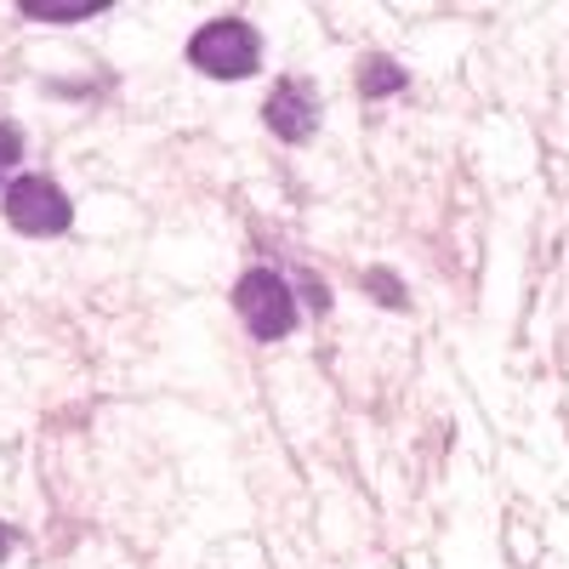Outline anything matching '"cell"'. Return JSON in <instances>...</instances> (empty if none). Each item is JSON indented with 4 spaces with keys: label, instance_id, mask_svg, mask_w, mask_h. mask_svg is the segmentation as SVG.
I'll list each match as a JSON object with an SVG mask.
<instances>
[{
    "label": "cell",
    "instance_id": "obj_2",
    "mask_svg": "<svg viewBox=\"0 0 569 569\" xmlns=\"http://www.w3.org/2000/svg\"><path fill=\"white\" fill-rule=\"evenodd\" d=\"M233 308H240L251 337H262V342L291 337V325H297V297L284 291V279L268 273V268H251L240 284H233Z\"/></svg>",
    "mask_w": 569,
    "mask_h": 569
},
{
    "label": "cell",
    "instance_id": "obj_1",
    "mask_svg": "<svg viewBox=\"0 0 569 569\" xmlns=\"http://www.w3.org/2000/svg\"><path fill=\"white\" fill-rule=\"evenodd\" d=\"M188 58H194L206 74H217V80H246L257 69V58H262V46H257L251 23L217 18V23H206L194 40H188Z\"/></svg>",
    "mask_w": 569,
    "mask_h": 569
},
{
    "label": "cell",
    "instance_id": "obj_5",
    "mask_svg": "<svg viewBox=\"0 0 569 569\" xmlns=\"http://www.w3.org/2000/svg\"><path fill=\"white\" fill-rule=\"evenodd\" d=\"M399 86H405V69L399 63L365 58V69H359V91H365V98H382V91H399Z\"/></svg>",
    "mask_w": 569,
    "mask_h": 569
},
{
    "label": "cell",
    "instance_id": "obj_4",
    "mask_svg": "<svg viewBox=\"0 0 569 569\" xmlns=\"http://www.w3.org/2000/svg\"><path fill=\"white\" fill-rule=\"evenodd\" d=\"M262 120L273 126V137H284V142H302V137L319 126V98H313V86H302V80H284V86H273V98L262 103Z\"/></svg>",
    "mask_w": 569,
    "mask_h": 569
},
{
    "label": "cell",
    "instance_id": "obj_8",
    "mask_svg": "<svg viewBox=\"0 0 569 569\" xmlns=\"http://www.w3.org/2000/svg\"><path fill=\"white\" fill-rule=\"evenodd\" d=\"M365 291L382 297V302H393V308H405V284H399L393 273H365Z\"/></svg>",
    "mask_w": 569,
    "mask_h": 569
},
{
    "label": "cell",
    "instance_id": "obj_3",
    "mask_svg": "<svg viewBox=\"0 0 569 569\" xmlns=\"http://www.w3.org/2000/svg\"><path fill=\"white\" fill-rule=\"evenodd\" d=\"M7 222L18 233H40V240H46V233H69L74 206H69V194L52 177H18L7 188Z\"/></svg>",
    "mask_w": 569,
    "mask_h": 569
},
{
    "label": "cell",
    "instance_id": "obj_7",
    "mask_svg": "<svg viewBox=\"0 0 569 569\" xmlns=\"http://www.w3.org/2000/svg\"><path fill=\"white\" fill-rule=\"evenodd\" d=\"M18 160H23V131L0 120V177H7V171H12Z\"/></svg>",
    "mask_w": 569,
    "mask_h": 569
},
{
    "label": "cell",
    "instance_id": "obj_6",
    "mask_svg": "<svg viewBox=\"0 0 569 569\" xmlns=\"http://www.w3.org/2000/svg\"><path fill=\"white\" fill-rule=\"evenodd\" d=\"M91 12H103V7H91V0H80V7H40V0H23V18H46V23H80Z\"/></svg>",
    "mask_w": 569,
    "mask_h": 569
},
{
    "label": "cell",
    "instance_id": "obj_9",
    "mask_svg": "<svg viewBox=\"0 0 569 569\" xmlns=\"http://www.w3.org/2000/svg\"><path fill=\"white\" fill-rule=\"evenodd\" d=\"M7 552H12V530H7V525H0V558H7Z\"/></svg>",
    "mask_w": 569,
    "mask_h": 569
}]
</instances>
